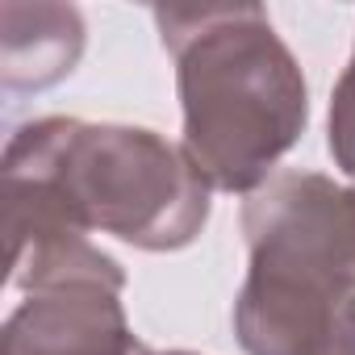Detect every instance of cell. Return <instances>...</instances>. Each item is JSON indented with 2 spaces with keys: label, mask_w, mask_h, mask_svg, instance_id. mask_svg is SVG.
Instances as JSON below:
<instances>
[{
  "label": "cell",
  "mask_w": 355,
  "mask_h": 355,
  "mask_svg": "<svg viewBox=\"0 0 355 355\" xmlns=\"http://www.w3.org/2000/svg\"><path fill=\"white\" fill-rule=\"evenodd\" d=\"M130 334L121 288L113 284H63L30 293L0 338V355H142Z\"/></svg>",
  "instance_id": "obj_4"
},
{
  "label": "cell",
  "mask_w": 355,
  "mask_h": 355,
  "mask_svg": "<svg viewBox=\"0 0 355 355\" xmlns=\"http://www.w3.org/2000/svg\"><path fill=\"white\" fill-rule=\"evenodd\" d=\"M251 272L234 305L247 355H313L355 293V193L280 171L243 205Z\"/></svg>",
  "instance_id": "obj_3"
},
{
  "label": "cell",
  "mask_w": 355,
  "mask_h": 355,
  "mask_svg": "<svg viewBox=\"0 0 355 355\" xmlns=\"http://www.w3.org/2000/svg\"><path fill=\"white\" fill-rule=\"evenodd\" d=\"M330 155L347 175H355V51L330 101Z\"/></svg>",
  "instance_id": "obj_6"
},
{
  "label": "cell",
  "mask_w": 355,
  "mask_h": 355,
  "mask_svg": "<svg viewBox=\"0 0 355 355\" xmlns=\"http://www.w3.org/2000/svg\"><path fill=\"white\" fill-rule=\"evenodd\" d=\"M84 55V21L67 5H0V76L9 92H42Z\"/></svg>",
  "instance_id": "obj_5"
},
{
  "label": "cell",
  "mask_w": 355,
  "mask_h": 355,
  "mask_svg": "<svg viewBox=\"0 0 355 355\" xmlns=\"http://www.w3.org/2000/svg\"><path fill=\"white\" fill-rule=\"evenodd\" d=\"M351 193H355V189H351Z\"/></svg>",
  "instance_id": "obj_9"
},
{
  "label": "cell",
  "mask_w": 355,
  "mask_h": 355,
  "mask_svg": "<svg viewBox=\"0 0 355 355\" xmlns=\"http://www.w3.org/2000/svg\"><path fill=\"white\" fill-rule=\"evenodd\" d=\"M0 167L5 193L138 251H180L209 222L205 171L184 146L142 125L42 117L9 138Z\"/></svg>",
  "instance_id": "obj_2"
},
{
  "label": "cell",
  "mask_w": 355,
  "mask_h": 355,
  "mask_svg": "<svg viewBox=\"0 0 355 355\" xmlns=\"http://www.w3.org/2000/svg\"><path fill=\"white\" fill-rule=\"evenodd\" d=\"M313 355H355V293L347 297V305L338 309L330 334L322 338V347Z\"/></svg>",
  "instance_id": "obj_7"
},
{
  "label": "cell",
  "mask_w": 355,
  "mask_h": 355,
  "mask_svg": "<svg viewBox=\"0 0 355 355\" xmlns=\"http://www.w3.org/2000/svg\"><path fill=\"white\" fill-rule=\"evenodd\" d=\"M142 355H193V351H142Z\"/></svg>",
  "instance_id": "obj_8"
},
{
  "label": "cell",
  "mask_w": 355,
  "mask_h": 355,
  "mask_svg": "<svg viewBox=\"0 0 355 355\" xmlns=\"http://www.w3.org/2000/svg\"><path fill=\"white\" fill-rule=\"evenodd\" d=\"M175 59L184 150L218 193L251 197L309 121L305 76L259 5L155 9Z\"/></svg>",
  "instance_id": "obj_1"
}]
</instances>
